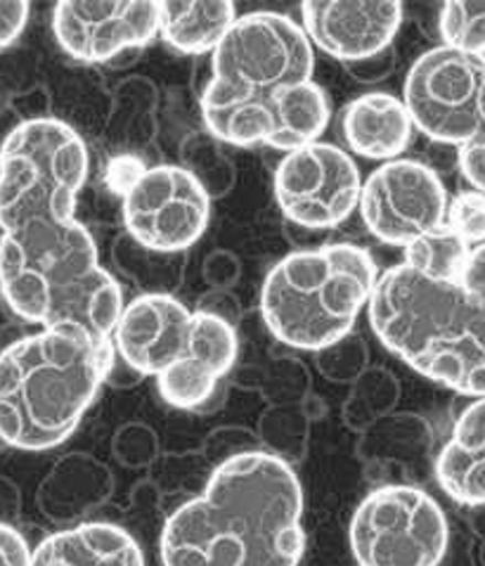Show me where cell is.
<instances>
[{
    "instance_id": "1",
    "label": "cell",
    "mask_w": 485,
    "mask_h": 566,
    "mask_svg": "<svg viewBox=\"0 0 485 566\" xmlns=\"http://www.w3.org/2000/svg\"><path fill=\"white\" fill-rule=\"evenodd\" d=\"M88 149L57 119H27L0 147V294L41 327L74 325L112 339L122 287L91 232L74 219Z\"/></svg>"
},
{
    "instance_id": "2",
    "label": "cell",
    "mask_w": 485,
    "mask_h": 566,
    "mask_svg": "<svg viewBox=\"0 0 485 566\" xmlns=\"http://www.w3.org/2000/svg\"><path fill=\"white\" fill-rule=\"evenodd\" d=\"M315 55L306 31L277 12L238 17L213 50V76L202 116L230 145L304 147L329 124L325 91L313 81Z\"/></svg>"
},
{
    "instance_id": "3",
    "label": "cell",
    "mask_w": 485,
    "mask_h": 566,
    "mask_svg": "<svg viewBox=\"0 0 485 566\" xmlns=\"http://www.w3.org/2000/svg\"><path fill=\"white\" fill-rule=\"evenodd\" d=\"M159 551L164 566H298L304 489L292 464L263 451L228 458L166 520Z\"/></svg>"
},
{
    "instance_id": "4",
    "label": "cell",
    "mask_w": 485,
    "mask_h": 566,
    "mask_svg": "<svg viewBox=\"0 0 485 566\" xmlns=\"http://www.w3.org/2000/svg\"><path fill=\"white\" fill-rule=\"evenodd\" d=\"M114 342L74 325L41 327L0 352V441L41 453L64 443L93 406Z\"/></svg>"
},
{
    "instance_id": "5",
    "label": "cell",
    "mask_w": 485,
    "mask_h": 566,
    "mask_svg": "<svg viewBox=\"0 0 485 566\" xmlns=\"http://www.w3.org/2000/svg\"><path fill=\"white\" fill-rule=\"evenodd\" d=\"M370 325L412 370L464 396H485V304L460 282L400 263L379 275Z\"/></svg>"
},
{
    "instance_id": "6",
    "label": "cell",
    "mask_w": 485,
    "mask_h": 566,
    "mask_svg": "<svg viewBox=\"0 0 485 566\" xmlns=\"http://www.w3.org/2000/svg\"><path fill=\"white\" fill-rule=\"evenodd\" d=\"M377 280L372 254L358 244L294 252L277 261L263 282V321L282 344L323 352L354 329Z\"/></svg>"
},
{
    "instance_id": "7",
    "label": "cell",
    "mask_w": 485,
    "mask_h": 566,
    "mask_svg": "<svg viewBox=\"0 0 485 566\" xmlns=\"http://www.w3.org/2000/svg\"><path fill=\"white\" fill-rule=\"evenodd\" d=\"M348 538L358 566H439L450 528L445 512L426 491L389 484L358 505Z\"/></svg>"
},
{
    "instance_id": "8",
    "label": "cell",
    "mask_w": 485,
    "mask_h": 566,
    "mask_svg": "<svg viewBox=\"0 0 485 566\" xmlns=\"http://www.w3.org/2000/svg\"><path fill=\"white\" fill-rule=\"evenodd\" d=\"M483 95L485 57L439 45L410 66L403 103L424 136L462 147L478 124Z\"/></svg>"
},
{
    "instance_id": "9",
    "label": "cell",
    "mask_w": 485,
    "mask_h": 566,
    "mask_svg": "<svg viewBox=\"0 0 485 566\" xmlns=\"http://www.w3.org/2000/svg\"><path fill=\"white\" fill-rule=\"evenodd\" d=\"M209 192L192 171L161 164L143 169L124 192V223L130 238L152 252H182L209 226Z\"/></svg>"
},
{
    "instance_id": "10",
    "label": "cell",
    "mask_w": 485,
    "mask_h": 566,
    "mask_svg": "<svg viewBox=\"0 0 485 566\" xmlns=\"http://www.w3.org/2000/svg\"><path fill=\"white\" fill-rule=\"evenodd\" d=\"M362 178L344 149L308 143L282 157L275 199L289 221L304 228H334L360 205Z\"/></svg>"
},
{
    "instance_id": "11",
    "label": "cell",
    "mask_w": 485,
    "mask_h": 566,
    "mask_svg": "<svg viewBox=\"0 0 485 566\" xmlns=\"http://www.w3.org/2000/svg\"><path fill=\"white\" fill-rule=\"evenodd\" d=\"M358 207L367 230L377 240L405 249L424 232L445 223L447 192L429 166L393 159L367 178Z\"/></svg>"
},
{
    "instance_id": "12",
    "label": "cell",
    "mask_w": 485,
    "mask_h": 566,
    "mask_svg": "<svg viewBox=\"0 0 485 566\" xmlns=\"http://www.w3.org/2000/svg\"><path fill=\"white\" fill-rule=\"evenodd\" d=\"M53 31L70 57L105 62L157 36L159 3L155 0H64L53 10Z\"/></svg>"
},
{
    "instance_id": "13",
    "label": "cell",
    "mask_w": 485,
    "mask_h": 566,
    "mask_svg": "<svg viewBox=\"0 0 485 566\" xmlns=\"http://www.w3.org/2000/svg\"><path fill=\"white\" fill-rule=\"evenodd\" d=\"M301 22L310 45L334 60H367L393 43L403 24V3L308 0L301 6Z\"/></svg>"
},
{
    "instance_id": "14",
    "label": "cell",
    "mask_w": 485,
    "mask_h": 566,
    "mask_svg": "<svg viewBox=\"0 0 485 566\" xmlns=\"http://www.w3.org/2000/svg\"><path fill=\"white\" fill-rule=\"evenodd\" d=\"M238 332L223 315L194 311L178 360L157 377L161 398L173 408H197L219 387L238 360Z\"/></svg>"
},
{
    "instance_id": "15",
    "label": "cell",
    "mask_w": 485,
    "mask_h": 566,
    "mask_svg": "<svg viewBox=\"0 0 485 566\" xmlns=\"http://www.w3.org/2000/svg\"><path fill=\"white\" fill-rule=\"evenodd\" d=\"M192 311L171 294H143L124 306L114 327V348L138 375L159 377L188 342Z\"/></svg>"
},
{
    "instance_id": "16",
    "label": "cell",
    "mask_w": 485,
    "mask_h": 566,
    "mask_svg": "<svg viewBox=\"0 0 485 566\" xmlns=\"http://www.w3.org/2000/svg\"><path fill=\"white\" fill-rule=\"evenodd\" d=\"M31 566H145V557L126 528L86 522L43 538Z\"/></svg>"
},
{
    "instance_id": "17",
    "label": "cell",
    "mask_w": 485,
    "mask_h": 566,
    "mask_svg": "<svg viewBox=\"0 0 485 566\" xmlns=\"http://www.w3.org/2000/svg\"><path fill=\"white\" fill-rule=\"evenodd\" d=\"M441 489L460 505H485V396L464 408L436 460Z\"/></svg>"
},
{
    "instance_id": "18",
    "label": "cell",
    "mask_w": 485,
    "mask_h": 566,
    "mask_svg": "<svg viewBox=\"0 0 485 566\" xmlns=\"http://www.w3.org/2000/svg\"><path fill=\"white\" fill-rule=\"evenodd\" d=\"M412 119L403 99L391 93H367L344 112V136L356 155L391 159L405 153L412 138Z\"/></svg>"
},
{
    "instance_id": "19",
    "label": "cell",
    "mask_w": 485,
    "mask_h": 566,
    "mask_svg": "<svg viewBox=\"0 0 485 566\" xmlns=\"http://www.w3.org/2000/svg\"><path fill=\"white\" fill-rule=\"evenodd\" d=\"M112 493V474L88 455L62 458L39 486L36 503L50 522H74L103 505Z\"/></svg>"
},
{
    "instance_id": "20",
    "label": "cell",
    "mask_w": 485,
    "mask_h": 566,
    "mask_svg": "<svg viewBox=\"0 0 485 566\" xmlns=\"http://www.w3.org/2000/svg\"><path fill=\"white\" fill-rule=\"evenodd\" d=\"M238 22L230 0H169L159 3V33L178 53L202 55L215 50Z\"/></svg>"
},
{
    "instance_id": "21",
    "label": "cell",
    "mask_w": 485,
    "mask_h": 566,
    "mask_svg": "<svg viewBox=\"0 0 485 566\" xmlns=\"http://www.w3.org/2000/svg\"><path fill=\"white\" fill-rule=\"evenodd\" d=\"M470 254L472 247L443 223L405 247V265L433 280L460 282Z\"/></svg>"
},
{
    "instance_id": "22",
    "label": "cell",
    "mask_w": 485,
    "mask_h": 566,
    "mask_svg": "<svg viewBox=\"0 0 485 566\" xmlns=\"http://www.w3.org/2000/svg\"><path fill=\"white\" fill-rule=\"evenodd\" d=\"M443 45L485 57V0L445 3L439 17Z\"/></svg>"
},
{
    "instance_id": "23",
    "label": "cell",
    "mask_w": 485,
    "mask_h": 566,
    "mask_svg": "<svg viewBox=\"0 0 485 566\" xmlns=\"http://www.w3.org/2000/svg\"><path fill=\"white\" fill-rule=\"evenodd\" d=\"M445 223L472 249L485 244V192H460L453 202H447Z\"/></svg>"
},
{
    "instance_id": "24",
    "label": "cell",
    "mask_w": 485,
    "mask_h": 566,
    "mask_svg": "<svg viewBox=\"0 0 485 566\" xmlns=\"http://www.w3.org/2000/svg\"><path fill=\"white\" fill-rule=\"evenodd\" d=\"M460 166L464 178L472 182L474 190L485 192V95L472 138L460 147Z\"/></svg>"
},
{
    "instance_id": "25",
    "label": "cell",
    "mask_w": 485,
    "mask_h": 566,
    "mask_svg": "<svg viewBox=\"0 0 485 566\" xmlns=\"http://www.w3.org/2000/svg\"><path fill=\"white\" fill-rule=\"evenodd\" d=\"M31 6L24 0H0V50L12 45L22 36V31L29 22Z\"/></svg>"
},
{
    "instance_id": "26",
    "label": "cell",
    "mask_w": 485,
    "mask_h": 566,
    "mask_svg": "<svg viewBox=\"0 0 485 566\" xmlns=\"http://www.w3.org/2000/svg\"><path fill=\"white\" fill-rule=\"evenodd\" d=\"M31 555L22 531L0 524V566H31Z\"/></svg>"
},
{
    "instance_id": "27",
    "label": "cell",
    "mask_w": 485,
    "mask_h": 566,
    "mask_svg": "<svg viewBox=\"0 0 485 566\" xmlns=\"http://www.w3.org/2000/svg\"><path fill=\"white\" fill-rule=\"evenodd\" d=\"M460 285L470 294H474L478 302L485 304V244H478L472 249L470 259H466Z\"/></svg>"
},
{
    "instance_id": "28",
    "label": "cell",
    "mask_w": 485,
    "mask_h": 566,
    "mask_svg": "<svg viewBox=\"0 0 485 566\" xmlns=\"http://www.w3.org/2000/svg\"><path fill=\"white\" fill-rule=\"evenodd\" d=\"M22 514V493L12 479L0 474V524L14 526Z\"/></svg>"
},
{
    "instance_id": "29",
    "label": "cell",
    "mask_w": 485,
    "mask_h": 566,
    "mask_svg": "<svg viewBox=\"0 0 485 566\" xmlns=\"http://www.w3.org/2000/svg\"><path fill=\"white\" fill-rule=\"evenodd\" d=\"M0 446H3V441H0Z\"/></svg>"
}]
</instances>
